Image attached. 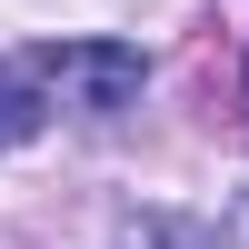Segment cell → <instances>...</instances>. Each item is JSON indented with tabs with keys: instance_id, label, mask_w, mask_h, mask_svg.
<instances>
[{
	"instance_id": "cell-1",
	"label": "cell",
	"mask_w": 249,
	"mask_h": 249,
	"mask_svg": "<svg viewBox=\"0 0 249 249\" xmlns=\"http://www.w3.org/2000/svg\"><path fill=\"white\" fill-rule=\"evenodd\" d=\"M30 60H40V80H50V100L80 110V120H120L140 100V80H150V60H140L130 40H50V50H30Z\"/></svg>"
},
{
	"instance_id": "cell-2",
	"label": "cell",
	"mask_w": 249,
	"mask_h": 249,
	"mask_svg": "<svg viewBox=\"0 0 249 249\" xmlns=\"http://www.w3.org/2000/svg\"><path fill=\"white\" fill-rule=\"evenodd\" d=\"M50 110H60V100H50V80H40V60H0V160L30 150Z\"/></svg>"
},
{
	"instance_id": "cell-3",
	"label": "cell",
	"mask_w": 249,
	"mask_h": 249,
	"mask_svg": "<svg viewBox=\"0 0 249 249\" xmlns=\"http://www.w3.org/2000/svg\"><path fill=\"white\" fill-rule=\"evenodd\" d=\"M120 249H219L210 219H179V210H130L120 219Z\"/></svg>"
},
{
	"instance_id": "cell-4",
	"label": "cell",
	"mask_w": 249,
	"mask_h": 249,
	"mask_svg": "<svg viewBox=\"0 0 249 249\" xmlns=\"http://www.w3.org/2000/svg\"><path fill=\"white\" fill-rule=\"evenodd\" d=\"M230 239H239V249H249V199H239V219H230Z\"/></svg>"
},
{
	"instance_id": "cell-5",
	"label": "cell",
	"mask_w": 249,
	"mask_h": 249,
	"mask_svg": "<svg viewBox=\"0 0 249 249\" xmlns=\"http://www.w3.org/2000/svg\"><path fill=\"white\" fill-rule=\"evenodd\" d=\"M239 110H249V50H239Z\"/></svg>"
}]
</instances>
